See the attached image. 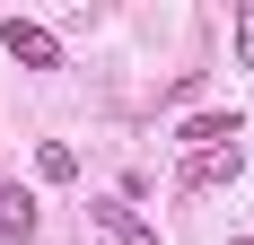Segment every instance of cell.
<instances>
[{"label": "cell", "instance_id": "1", "mask_svg": "<svg viewBox=\"0 0 254 245\" xmlns=\"http://www.w3.org/2000/svg\"><path fill=\"white\" fill-rule=\"evenodd\" d=\"M0 53L18 61V70H62V35L35 18H0Z\"/></svg>", "mask_w": 254, "mask_h": 245}, {"label": "cell", "instance_id": "2", "mask_svg": "<svg viewBox=\"0 0 254 245\" xmlns=\"http://www.w3.org/2000/svg\"><path fill=\"white\" fill-rule=\"evenodd\" d=\"M246 167V149H202V158H184V193H210V184H237Z\"/></svg>", "mask_w": 254, "mask_h": 245}, {"label": "cell", "instance_id": "3", "mask_svg": "<svg viewBox=\"0 0 254 245\" xmlns=\"http://www.w3.org/2000/svg\"><path fill=\"white\" fill-rule=\"evenodd\" d=\"M97 228H105V237H114V245H158V228L140 219V210H131L123 193H114V201H97Z\"/></svg>", "mask_w": 254, "mask_h": 245}, {"label": "cell", "instance_id": "4", "mask_svg": "<svg viewBox=\"0 0 254 245\" xmlns=\"http://www.w3.org/2000/svg\"><path fill=\"white\" fill-rule=\"evenodd\" d=\"M26 237H35V193L0 184V245H26Z\"/></svg>", "mask_w": 254, "mask_h": 245}, {"label": "cell", "instance_id": "5", "mask_svg": "<svg viewBox=\"0 0 254 245\" xmlns=\"http://www.w3.org/2000/svg\"><path fill=\"white\" fill-rule=\"evenodd\" d=\"M176 140L193 149V158H202V149H237V114H193V122L176 131Z\"/></svg>", "mask_w": 254, "mask_h": 245}, {"label": "cell", "instance_id": "6", "mask_svg": "<svg viewBox=\"0 0 254 245\" xmlns=\"http://www.w3.org/2000/svg\"><path fill=\"white\" fill-rule=\"evenodd\" d=\"M35 175H44V184H70V175H79V149L44 140V149H35Z\"/></svg>", "mask_w": 254, "mask_h": 245}, {"label": "cell", "instance_id": "7", "mask_svg": "<svg viewBox=\"0 0 254 245\" xmlns=\"http://www.w3.org/2000/svg\"><path fill=\"white\" fill-rule=\"evenodd\" d=\"M237 70H254V0L237 9Z\"/></svg>", "mask_w": 254, "mask_h": 245}]
</instances>
